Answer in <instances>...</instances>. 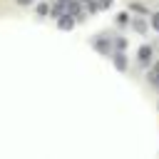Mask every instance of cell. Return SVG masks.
<instances>
[{"instance_id":"cell-8","label":"cell","mask_w":159,"mask_h":159,"mask_svg":"<svg viewBox=\"0 0 159 159\" xmlns=\"http://www.w3.org/2000/svg\"><path fill=\"white\" fill-rule=\"evenodd\" d=\"M97 7L99 10H107V7H112V0H97Z\"/></svg>"},{"instance_id":"cell-12","label":"cell","mask_w":159,"mask_h":159,"mask_svg":"<svg viewBox=\"0 0 159 159\" xmlns=\"http://www.w3.org/2000/svg\"><path fill=\"white\" fill-rule=\"evenodd\" d=\"M17 2H20V5H25V7H27V5H32V0H17Z\"/></svg>"},{"instance_id":"cell-10","label":"cell","mask_w":159,"mask_h":159,"mask_svg":"<svg viewBox=\"0 0 159 159\" xmlns=\"http://www.w3.org/2000/svg\"><path fill=\"white\" fill-rule=\"evenodd\" d=\"M114 47H117V50H124V47H127V40H124V37L114 40Z\"/></svg>"},{"instance_id":"cell-9","label":"cell","mask_w":159,"mask_h":159,"mask_svg":"<svg viewBox=\"0 0 159 159\" xmlns=\"http://www.w3.org/2000/svg\"><path fill=\"white\" fill-rule=\"evenodd\" d=\"M149 80H152V84H157V87H159V72H157V70H152V72H149Z\"/></svg>"},{"instance_id":"cell-3","label":"cell","mask_w":159,"mask_h":159,"mask_svg":"<svg viewBox=\"0 0 159 159\" xmlns=\"http://www.w3.org/2000/svg\"><path fill=\"white\" fill-rule=\"evenodd\" d=\"M92 47H94L97 52H102V55H109V52H112V45H109V42L104 40V37H94Z\"/></svg>"},{"instance_id":"cell-13","label":"cell","mask_w":159,"mask_h":159,"mask_svg":"<svg viewBox=\"0 0 159 159\" xmlns=\"http://www.w3.org/2000/svg\"><path fill=\"white\" fill-rule=\"evenodd\" d=\"M60 2H62V5H67V2H70V0H60Z\"/></svg>"},{"instance_id":"cell-7","label":"cell","mask_w":159,"mask_h":159,"mask_svg":"<svg viewBox=\"0 0 159 159\" xmlns=\"http://www.w3.org/2000/svg\"><path fill=\"white\" fill-rule=\"evenodd\" d=\"M114 20H117V25H127V22H129V15H127V12H119Z\"/></svg>"},{"instance_id":"cell-14","label":"cell","mask_w":159,"mask_h":159,"mask_svg":"<svg viewBox=\"0 0 159 159\" xmlns=\"http://www.w3.org/2000/svg\"><path fill=\"white\" fill-rule=\"evenodd\" d=\"M154 70H157V72H159V62H157V65H154Z\"/></svg>"},{"instance_id":"cell-1","label":"cell","mask_w":159,"mask_h":159,"mask_svg":"<svg viewBox=\"0 0 159 159\" xmlns=\"http://www.w3.org/2000/svg\"><path fill=\"white\" fill-rule=\"evenodd\" d=\"M152 55H154V50H152L149 45H142V47L137 50V60H139V65H149V62H152Z\"/></svg>"},{"instance_id":"cell-4","label":"cell","mask_w":159,"mask_h":159,"mask_svg":"<svg viewBox=\"0 0 159 159\" xmlns=\"http://www.w3.org/2000/svg\"><path fill=\"white\" fill-rule=\"evenodd\" d=\"M114 67H117L119 72H124V70H127V57H124V52H122V50L114 55Z\"/></svg>"},{"instance_id":"cell-6","label":"cell","mask_w":159,"mask_h":159,"mask_svg":"<svg viewBox=\"0 0 159 159\" xmlns=\"http://www.w3.org/2000/svg\"><path fill=\"white\" fill-rule=\"evenodd\" d=\"M134 30H137V32H147V22H144L142 17H137V20H134Z\"/></svg>"},{"instance_id":"cell-5","label":"cell","mask_w":159,"mask_h":159,"mask_svg":"<svg viewBox=\"0 0 159 159\" xmlns=\"http://www.w3.org/2000/svg\"><path fill=\"white\" fill-rule=\"evenodd\" d=\"M67 5H70V12H72V15H80V17H82V2H80V0H77V2L70 0Z\"/></svg>"},{"instance_id":"cell-15","label":"cell","mask_w":159,"mask_h":159,"mask_svg":"<svg viewBox=\"0 0 159 159\" xmlns=\"http://www.w3.org/2000/svg\"><path fill=\"white\" fill-rule=\"evenodd\" d=\"M80 2H92V0H80Z\"/></svg>"},{"instance_id":"cell-2","label":"cell","mask_w":159,"mask_h":159,"mask_svg":"<svg viewBox=\"0 0 159 159\" xmlns=\"http://www.w3.org/2000/svg\"><path fill=\"white\" fill-rule=\"evenodd\" d=\"M57 27H62V30H72L75 27V15H57Z\"/></svg>"},{"instance_id":"cell-11","label":"cell","mask_w":159,"mask_h":159,"mask_svg":"<svg viewBox=\"0 0 159 159\" xmlns=\"http://www.w3.org/2000/svg\"><path fill=\"white\" fill-rule=\"evenodd\" d=\"M152 27L159 32V12H154V15H152Z\"/></svg>"}]
</instances>
